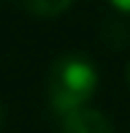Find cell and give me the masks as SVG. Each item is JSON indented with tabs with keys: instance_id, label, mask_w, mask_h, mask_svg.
Instances as JSON below:
<instances>
[{
	"instance_id": "1",
	"label": "cell",
	"mask_w": 130,
	"mask_h": 133,
	"mask_svg": "<svg viewBox=\"0 0 130 133\" xmlns=\"http://www.w3.org/2000/svg\"><path fill=\"white\" fill-rule=\"evenodd\" d=\"M95 90H98V71L87 57L65 54L52 63L49 76H46V95H49V106L57 114L68 117L84 109L95 95Z\"/></svg>"
},
{
	"instance_id": "2",
	"label": "cell",
	"mask_w": 130,
	"mask_h": 133,
	"mask_svg": "<svg viewBox=\"0 0 130 133\" xmlns=\"http://www.w3.org/2000/svg\"><path fill=\"white\" fill-rule=\"evenodd\" d=\"M62 133H114L111 122L95 109H79V111L62 117Z\"/></svg>"
},
{
	"instance_id": "3",
	"label": "cell",
	"mask_w": 130,
	"mask_h": 133,
	"mask_svg": "<svg viewBox=\"0 0 130 133\" xmlns=\"http://www.w3.org/2000/svg\"><path fill=\"white\" fill-rule=\"evenodd\" d=\"M27 14H35V16H60L62 11L70 8L73 0H16Z\"/></svg>"
},
{
	"instance_id": "4",
	"label": "cell",
	"mask_w": 130,
	"mask_h": 133,
	"mask_svg": "<svg viewBox=\"0 0 130 133\" xmlns=\"http://www.w3.org/2000/svg\"><path fill=\"white\" fill-rule=\"evenodd\" d=\"M111 5H114L117 11H125V14H130V0H109Z\"/></svg>"
},
{
	"instance_id": "5",
	"label": "cell",
	"mask_w": 130,
	"mask_h": 133,
	"mask_svg": "<svg viewBox=\"0 0 130 133\" xmlns=\"http://www.w3.org/2000/svg\"><path fill=\"white\" fill-rule=\"evenodd\" d=\"M125 76H127V84H130V63H127V74Z\"/></svg>"
},
{
	"instance_id": "6",
	"label": "cell",
	"mask_w": 130,
	"mask_h": 133,
	"mask_svg": "<svg viewBox=\"0 0 130 133\" xmlns=\"http://www.w3.org/2000/svg\"><path fill=\"white\" fill-rule=\"evenodd\" d=\"M0 128H3V106H0Z\"/></svg>"
}]
</instances>
